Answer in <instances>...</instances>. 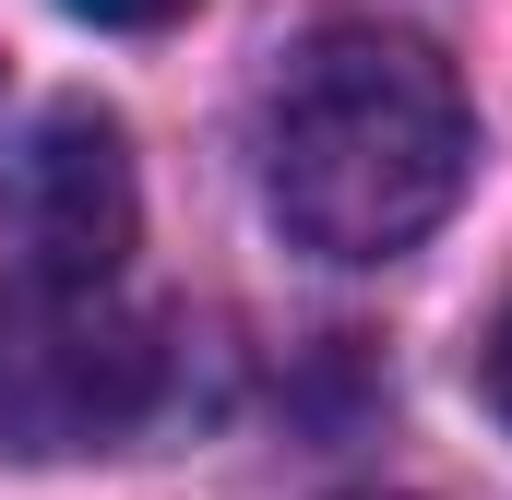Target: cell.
<instances>
[{
    "label": "cell",
    "mask_w": 512,
    "mask_h": 500,
    "mask_svg": "<svg viewBox=\"0 0 512 500\" xmlns=\"http://www.w3.org/2000/svg\"><path fill=\"white\" fill-rule=\"evenodd\" d=\"M489 405H501V429H512V298H501V322H489Z\"/></svg>",
    "instance_id": "5b68a950"
},
{
    "label": "cell",
    "mask_w": 512,
    "mask_h": 500,
    "mask_svg": "<svg viewBox=\"0 0 512 500\" xmlns=\"http://www.w3.org/2000/svg\"><path fill=\"white\" fill-rule=\"evenodd\" d=\"M167 405V334L120 274H0V453H108Z\"/></svg>",
    "instance_id": "7a4b0ae2"
},
{
    "label": "cell",
    "mask_w": 512,
    "mask_h": 500,
    "mask_svg": "<svg viewBox=\"0 0 512 500\" xmlns=\"http://www.w3.org/2000/svg\"><path fill=\"white\" fill-rule=\"evenodd\" d=\"M0 239L24 274H120L143 239V179H131V131L108 108H36L12 167H0Z\"/></svg>",
    "instance_id": "3957f363"
},
{
    "label": "cell",
    "mask_w": 512,
    "mask_h": 500,
    "mask_svg": "<svg viewBox=\"0 0 512 500\" xmlns=\"http://www.w3.org/2000/svg\"><path fill=\"white\" fill-rule=\"evenodd\" d=\"M60 12H84V24H108V36H155V24H179L191 0H60Z\"/></svg>",
    "instance_id": "277c9868"
},
{
    "label": "cell",
    "mask_w": 512,
    "mask_h": 500,
    "mask_svg": "<svg viewBox=\"0 0 512 500\" xmlns=\"http://www.w3.org/2000/svg\"><path fill=\"white\" fill-rule=\"evenodd\" d=\"M262 215L322 262H405L465 179H477V108L441 48L393 24H322L262 84Z\"/></svg>",
    "instance_id": "6da1fadb"
}]
</instances>
